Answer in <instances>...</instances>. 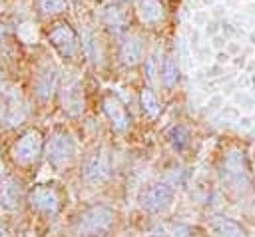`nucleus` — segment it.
<instances>
[{
	"label": "nucleus",
	"instance_id": "nucleus-1",
	"mask_svg": "<svg viewBox=\"0 0 255 237\" xmlns=\"http://www.w3.org/2000/svg\"><path fill=\"white\" fill-rule=\"evenodd\" d=\"M116 211L108 205H92L78 217V231L84 237L108 235L114 227Z\"/></svg>",
	"mask_w": 255,
	"mask_h": 237
},
{
	"label": "nucleus",
	"instance_id": "nucleus-2",
	"mask_svg": "<svg viewBox=\"0 0 255 237\" xmlns=\"http://www.w3.org/2000/svg\"><path fill=\"white\" fill-rule=\"evenodd\" d=\"M223 179L233 191H247L251 185V173L245 159V153L239 149H233L223 159Z\"/></svg>",
	"mask_w": 255,
	"mask_h": 237
},
{
	"label": "nucleus",
	"instance_id": "nucleus-3",
	"mask_svg": "<svg viewBox=\"0 0 255 237\" xmlns=\"http://www.w3.org/2000/svg\"><path fill=\"white\" fill-rule=\"evenodd\" d=\"M44 151H46L48 163L54 169H64L66 165L72 163L74 153H76V145H74V139L68 131H56L48 139Z\"/></svg>",
	"mask_w": 255,
	"mask_h": 237
},
{
	"label": "nucleus",
	"instance_id": "nucleus-4",
	"mask_svg": "<svg viewBox=\"0 0 255 237\" xmlns=\"http://www.w3.org/2000/svg\"><path fill=\"white\" fill-rule=\"evenodd\" d=\"M44 147H46V143H44L42 133L38 129H28L12 145V157L20 165H30L42 155Z\"/></svg>",
	"mask_w": 255,
	"mask_h": 237
},
{
	"label": "nucleus",
	"instance_id": "nucleus-5",
	"mask_svg": "<svg viewBox=\"0 0 255 237\" xmlns=\"http://www.w3.org/2000/svg\"><path fill=\"white\" fill-rule=\"evenodd\" d=\"M50 46L66 60H72L78 54V34L68 22H56L46 34Z\"/></svg>",
	"mask_w": 255,
	"mask_h": 237
},
{
	"label": "nucleus",
	"instance_id": "nucleus-6",
	"mask_svg": "<svg viewBox=\"0 0 255 237\" xmlns=\"http://www.w3.org/2000/svg\"><path fill=\"white\" fill-rule=\"evenodd\" d=\"M173 201V187L165 181L151 183L141 195V207L147 213H161Z\"/></svg>",
	"mask_w": 255,
	"mask_h": 237
},
{
	"label": "nucleus",
	"instance_id": "nucleus-7",
	"mask_svg": "<svg viewBox=\"0 0 255 237\" xmlns=\"http://www.w3.org/2000/svg\"><path fill=\"white\" fill-rule=\"evenodd\" d=\"M112 175V159L106 149H96L88 155L84 165V177L92 183H102Z\"/></svg>",
	"mask_w": 255,
	"mask_h": 237
},
{
	"label": "nucleus",
	"instance_id": "nucleus-8",
	"mask_svg": "<svg viewBox=\"0 0 255 237\" xmlns=\"http://www.w3.org/2000/svg\"><path fill=\"white\" fill-rule=\"evenodd\" d=\"M28 203L32 209L44 213V215H56L60 211V197L54 187L38 185L28 193Z\"/></svg>",
	"mask_w": 255,
	"mask_h": 237
},
{
	"label": "nucleus",
	"instance_id": "nucleus-9",
	"mask_svg": "<svg viewBox=\"0 0 255 237\" xmlns=\"http://www.w3.org/2000/svg\"><path fill=\"white\" fill-rule=\"evenodd\" d=\"M60 102H62V110L76 118L84 112V90L82 84L78 80H66L64 86L60 88Z\"/></svg>",
	"mask_w": 255,
	"mask_h": 237
},
{
	"label": "nucleus",
	"instance_id": "nucleus-10",
	"mask_svg": "<svg viewBox=\"0 0 255 237\" xmlns=\"http://www.w3.org/2000/svg\"><path fill=\"white\" fill-rule=\"evenodd\" d=\"M102 106H104V114L108 116L112 127H114L118 133L128 131V127H129V123H131V118H129L126 106L118 100V96L106 94L104 100H102Z\"/></svg>",
	"mask_w": 255,
	"mask_h": 237
},
{
	"label": "nucleus",
	"instance_id": "nucleus-11",
	"mask_svg": "<svg viewBox=\"0 0 255 237\" xmlns=\"http://www.w3.org/2000/svg\"><path fill=\"white\" fill-rule=\"evenodd\" d=\"M58 90V70L54 66H44L34 82V92L42 102H48Z\"/></svg>",
	"mask_w": 255,
	"mask_h": 237
},
{
	"label": "nucleus",
	"instance_id": "nucleus-12",
	"mask_svg": "<svg viewBox=\"0 0 255 237\" xmlns=\"http://www.w3.org/2000/svg\"><path fill=\"white\" fill-rule=\"evenodd\" d=\"M22 205V187L12 177H0V207L16 211Z\"/></svg>",
	"mask_w": 255,
	"mask_h": 237
},
{
	"label": "nucleus",
	"instance_id": "nucleus-13",
	"mask_svg": "<svg viewBox=\"0 0 255 237\" xmlns=\"http://www.w3.org/2000/svg\"><path fill=\"white\" fill-rule=\"evenodd\" d=\"M143 58V46L137 36H124L120 42V62L126 68H133L141 62Z\"/></svg>",
	"mask_w": 255,
	"mask_h": 237
},
{
	"label": "nucleus",
	"instance_id": "nucleus-14",
	"mask_svg": "<svg viewBox=\"0 0 255 237\" xmlns=\"http://www.w3.org/2000/svg\"><path fill=\"white\" fill-rule=\"evenodd\" d=\"M137 12L143 24L157 26L165 20V6L161 0H137Z\"/></svg>",
	"mask_w": 255,
	"mask_h": 237
},
{
	"label": "nucleus",
	"instance_id": "nucleus-15",
	"mask_svg": "<svg viewBox=\"0 0 255 237\" xmlns=\"http://www.w3.org/2000/svg\"><path fill=\"white\" fill-rule=\"evenodd\" d=\"M26 106L20 98V94L16 92H8L6 96V106H4V121L8 125H20L24 119H26Z\"/></svg>",
	"mask_w": 255,
	"mask_h": 237
},
{
	"label": "nucleus",
	"instance_id": "nucleus-16",
	"mask_svg": "<svg viewBox=\"0 0 255 237\" xmlns=\"http://www.w3.org/2000/svg\"><path fill=\"white\" fill-rule=\"evenodd\" d=\"M211 229L215 231L217 237H249L247 229L231 217H215Z\"/></svg>",
	"mask_w": 255,
	"mask_h": 237
},
{
	"label": "nucleus",
	"instance_id": "nucleus-17",
	"mask_svg": "<svg viewBox=\"0 0 255 237\" xmlns=\"http://www.w3.org/2000/svg\"><path fill=\"white\" fill-rule=\"evenodd\" d=\"M102 22L104 26L110 30V32H122L126 28V14L118 8V6H106L104 8V14H102Z\"/></svg>",
	"mask_w": 255,
	"mask_h": 237
},
{
	"label": "nucleus",
	"instance_id": "nucleus-18",
	"mask_svg": "<svg viewBox=\"0 0 255 237\" xmlns=\"http://www.w3.org/2000/svg\"><path fill=\"white\" fill-rule=\"evenodd\" d=\"M159 74H161V84L167 90H171V88L177 86V82H179V66L173 60V56H165L163 58V64L159 68Z\"/></svg>",
	"mask_w": 255,
	"mask_h": 237
},
{
	"label": "nucleus",
	"instance_id": "nucleus-19",
	"mask_svg": "<svg viewBox=\"0 0 255 237\" xmlns=\"http://www.w3.org/2000/svg\"><path fill=\"white\" fill-rule=\"evenodd\" d=\"M139 102H141V110L147 118H157L159 114V102H157V96L151 88H143L141 90V96H139Z\"/></svg>",
	"mask_w": 255,
	"mask_h": 237
},
{
	"label": "nucleus",
	"instance_id": "nucleus-20",
	"mask_svg": "<svg viewBox=\"0 0 255 237\" xmlns=\"http://www.w3.org/2000/svg\"><path fill=\"white\" fill-rule=\"evenodd\" d=\"M167 141L171 143V147L175 151H183L189 145V131L183 125H173L167 131Z\"/></svg>",
	"mask_w": 255,
	"mask_h": 237
},
{
	"label": "nucleus",
	"instance_id": "nucleus-21",
	"mask_svg": "<svg viewBox=\"0 0 255 237\" xmlns=\"http://www.w3.org/2000/svg\"><path fill=\"white\" fill-rule=\"evenodd\" d=\"M38 10L42 16H56L68 10L66 0H38Z\"/></svg>",
	"mask_w": 255,
	"mask_h": 237
},
{
	"label": "nucleus",
	"instance_id": "nucleus-22",
	"mask_svg": "<svg viewBox=\"0 0 255 237\" xmlns=\"http://www.w3.org/2000/svg\"><path fill=\"white\" fill-rule=\"evenodd\" d=\"M4 36H6V26L0 24V48H2V42H4Z\"/></svg>",
	"mask_w": 255,
	"mask_h": 237
},
{
	"label": "nucleus",
	"instance_id": "nucleus-23",
	"mask_svg": "<svg viewBox=\"0 0 255 237\" xmlns=\"http://www.w3.org/2000/svg\"><path fill=\"white\" fill-rule=\"evenodd\" d=\"M0 237H6V225L0 221Z\"/></svg>",
	"mask_w": 255,
	"mask_h": 237
},
{
	"label": "nucleus",
	"instance_id": "nucleus-24",
	"mask_svg": "<svg viewBox=\"0 0 255 237\" xmlns=\"http://www.w3.org/2000/svg\"><path fill=\"white\" fill-rule=\"evenodd\" d=\"M116 4H124V2H128V0H114Z\"/></svg>",
	"mask_w": 255,
	"mask_h": 237
}]
</instances>
